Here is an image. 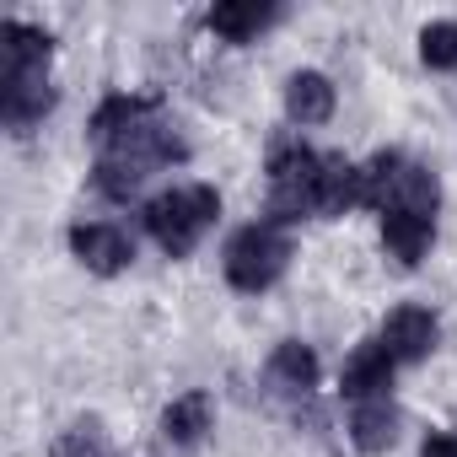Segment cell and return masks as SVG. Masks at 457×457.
<instances>
[{"label": "cell", "instance_id": "cell-1", "mask_svg": "<svg viewBox=\"0 0 457 457\" xmlns=\"http://www.w3.org/2000/svg\"><path fill=\"white\" fill-rule=\"evenodd\" d=\"M215 215H220V194L210 183H178L145 204V232L162 243V253L188 259L199 248V237L215 226Z\"/></svg>", "mask_w": 457, "mask_h": 457}, {"label": "cell", "instance_id": "cell-2", "mask_svg": "<svg viewBox=\"0 0 457 457\" xmlns=\"http://www.w3.org/2000/svg\"><path fill=\"white\" fill-rule=\"evenodd\" d=\"M291 264V237L275 220H253L226 243V280L237 291H270Z\"/></svg>", "mask_w": 457, "mask_h": 457}, {"label": "cell", "instance_id": "cell-3", "mask_svg": "<svg viewBox=\"0 0 457 457\" xmlns=\"http://www.w3.org/2000/svg\"><path fill=\"white\" fill-rule=\"evenodd\" d=\"M318 178L323 156L307 145H275L270 156V220L291 226L302 215H318Z\"/></svg>", "mask_w": 457, "mask_h": 457}, {"label": "cell", "instance_id": "cell-4", "mask_svg": "<svg viewBox=\"0 0 457 457\" xmlns=\"http://www.w3.org/2000/svg\"><path fill=\"white\" fill-rule=\"evenodd\" d=\"M49 108H54L49 65H38V71H0V119H6V129L28 135Z\"/></svg>", "mask_w": 457, "mask_h": 457}, {"label": "cell", "instance_id": "cell-5", "mask_svg": "<svg viewBox=\"0 0 457 457\" xmlns=\"http://www.w3.org/2000/svg\"><path fill=\"white\" fill-rule=\"evenodd\" d=\"M71 253L92 270V275H119L135 264V243L108 220H92V226H71Z\"/></svg>", "mask_w": 457, "mask_h": 457}, {"label": "cell", "instance_id": "cell-6", "mask_svg": "<svg viewBox=\"0 0 457 457\" xmlns=\"http://www.w3.org/2000/svg\"><path fill=\"white\" fill-rule=\"evenodd\" d=\"M393 355H387V345L382 339H366V345H355V355L345 361V371H339V387L355 398V403H366V398H387V387H393Z\"/></svg>", "mask_w": 457, "mask_h": 457}, {"label": "cell", "instance_id": "cell-7", "mask_svg": "<svg viewBox=\"0 0 457 457\" xmlns=\"http://www.w3.org/2000/svg\"><path fill=\"white\" fill-rule=\"evenodd\" d=\"M436 318L425 312V307H398L387 323H382V345H387V355L393 361H425L430 350H436Z\"/></svg>", "mask_w": 457, "mask_h": 457}, {"label": "cell", "instance_id": "cell-8", "mask_svg": "<svg viewBox=\"0 0 457 457\" xmlns=\"http://www.w3.org/2000/svg\"><path fill=\"white\" fill-rule=\"evenodd\" d=\"M382 243H387V253L398 264L414 270L430 253V243H436V220L430 215H414V210H387L382 215Z\"/></svg>", "mask_w": 457, "mask_h": 457}, {"label": "cell", "instance_id": "cell-9", "mask_svg": "<svg viewBox=\"0 0 457 457\" xmlns=\"http://www.w3.org/2000/svg\"><path fill=\"white\" fill-rule=\"evenodd\" d=\"M280 17V6H259V0H220V6H210V33H220V38H232V44H248V38H259L270 22Z\"/></svg>", "mask_w": 457, "mask_h": 457}, {"label": "cell", "instance_id": "cell-10", "mask_svg": "<svg viewBox=\"0 0 457 457\" xmlns=\"http://www.w3.org/2000/svg\"><path fill=\"white\" fill-rule=\"evenodd\" d=\"M355 204H361V167L345 162V151H328L318 178V215H345Z\"/></svg>", "mask_w": 457, "mask_h": 457}, {"label": "cell", "instance_id": "cell-11", "mask_svg": "<svg viewBox=\"0 0 457 457\" xmlns=\"http://www.w3.org/2000/svg\"><path fill=\"white\" fill-rule=\"evenodd\" d=\"M54 38L28 28V22H0V71H38L49 65Z\"/></svg>", "mask_w": 457, "mask_h": 457}, {"label": "cell", "instance_id": "cell-12", "mask_svg": "<svg viewBox=\"0 0 457 457\" xmlns=\"http://www.w3.org/2000/svg\"><path fill=\"white\" fill-rule=\"evenodd\" d=\"M350 441L361 446V452H387L393 441H398V409L387 403V398H366V403H355V414H350Z\"/></svg>", "mask_w": 457, "mask_h": 457}, {"label": "cell", "instance_id": "cell-13", "mask_svg": "<svg viewBox=\"0 0 457 457\" xmlns=\"http://www.w3.org/2000/svg\"><path fill=\"white\" fill-rule=\"evenodd\" d=\"M210 430V393H183L162 409V441L167 446H194Z\"/></svg>", "mask_w": 457, "mask_h": 457}, {"label": "cell", "instance_id": "cell-14", "mask_svg": "<svg viewBox=\"0 0 457 457\" xmlns=\"http://www.w3.org/2000/svg\"><path fill=\"white\" fill-rule=\"evenodd\" d=\"M286 113H291L296 124H323V119L334 113V87H328V76L296 71L291 87H286Z\"/></svg>", "mask_w": 457, "mask_h": 457}, {"label": "cell", "instance_id": "cell-15", "mask_svg": "<svg viewBox=\"0 0 457 457\" xmlns=\"http://www.w3.org/2000/svg\"><path fill=\"white\" fill-rule=\"evenodd\" d=\"M270 382L280 393H312L318 387V355L302 345V339H286L275 355H270Z\"/></svg>", "mask_w": 457, "mask_h": 457}, {"label": "cell", "instance_id": "cell-16", "mask_svg": "<svg viewBox=\"0 0 457 457\" xmlns=\"http://www.w3.org/2000/svg\"><path fill=\"white\" fill-rule=\"evenodd\" d=\"M398 172H403V156L398 151H377L366 167H361V204L371 210H393V194H398Z\"/></svg>", "mask_w": 457, "mask_h": 457}, {"label": "cell", "instance_id": "cell-17", "mask_svg": "<svg viewBox=\"0 0 457 457\" xmlns=\"http://www.w3.org/2000/svg\"><path fill=\"white\" fill-rule=\"evenodd\" d=\"M436 199H441L436 172H430V167H420V162H403V172H398V194H393V210L436 215Z\"/></svg>", "mask_w": 457, "mask_h": 457}, {"label": "cell", "instance_id": "cell-18", "mask_svg": "<svg viewBox=\"0 0 457 457\" xmlns=\"http://www.w3.org/2000/svg\"><path fill=\"white\" fill-rule=\"evenodd\" d=\"M145 172H151V167H145V162H135V156H103V162H97V172H92V183H97L108 199H129V194L145 183Z\"/></svg>", "mask_w": 457, "mask_h": 457}, {"label": "cell", "instance_id": "cell-19", "mask_svg": "<svg viewBox=\"0 0 457 457\" xmlns=\"http://www.w3.org/2000/svg\"><path fill=\"white\" fill-rule=\"evenodd\" d=\"M420 60H425L430 71L457 65V28H452V22H430V28L420 33Z\"/></svg>", "mask_w": 457, "mask_h": 457}, {"label": "cell", "instance_id": "cell-20", "mask_svg": "<svg viewBox=\"0 0 457 457\" xmlns=\"http://www.w3.org/2000/svg\"><path fill=\"white\" fill-rule=\"evenodd\" d=\"M54 457H119V452L103 441L97 425H71V430L54 441Z\"/></svg>", "mask_w": 457, "mask_h": 457}, {"label": "cell", "instance_id": "cell-21", "mask_svg": "<svg viewBox=\"0 0 457 457\" xmlns=\"http://www.w3.org/2000/svg\"><path fill=\"white\" fill-rule=\"evenodd\" d=\"M420 457H457V436H430Z\"/></svg>", "mask_w": 457, "mask_h": 457}]
</instances>
